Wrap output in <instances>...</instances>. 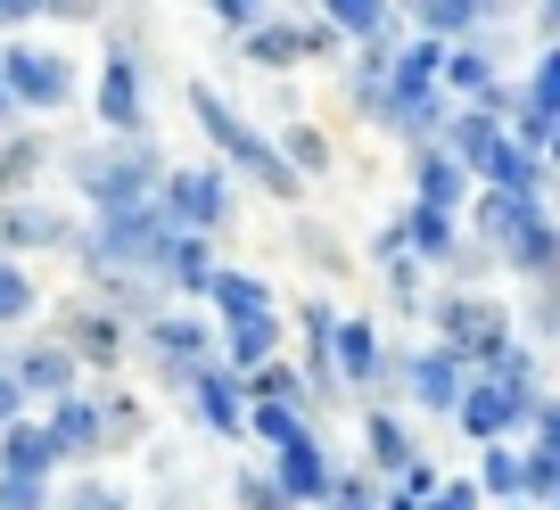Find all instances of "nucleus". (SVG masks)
Wrapping results in <instances>:
<instances>
[{
	"mask_svg": "<svg viewBox=\"0 0 560 510\" xmlns=\"http://www.w3.org/2000/svg\"><path fill=\"white\" fill-rule=\"evenodd\" d=\"M50 444H58V437H34V428H25V437L9 444V461H18V470H42V461H50Z\"/></svg>",
	"mask_w": 560,
	"mask_h": 510,
	"instance_id": "f3484780",
	"label": "nucleus"
},
{
	"mask_svg": "<svg viewBox=\"0 0 560 510\" xmlns=\"http://www.w3.org/2000/svg\"><path fill=\"white\" fill-rule=\"evenodd\" d=\"M338 17L347 25H380V0H338Z\"/></svg>",
	"mask_w": 560,
	"mask_h": 510,
	"instance_id": "b1692460",
	"label": "nucleus"
},
{
	"mask_svg": "<svg viewBox=\"0 0 560 510\" xmlns=\"http://www.w3.org/2000/svg\"><path fill=\"white\" fill-rule=\"evenodd\" d=\"M371 453H380L387 470H412V444H404V428H396V420H371Z\"/></svg>",
	"mask_w": 560,
	"mask_h": 510,
	"instance_id": "ddd939ff",
	"label": "nucleus"
},
{
	"mask_svg": "<svg viewBox=\"0 0 560 510\" xmlns=\"http://www.w3.org/2000/svg\"><path fill=\"white\" fill-rule=\"evenodd\" d=\"M445 337H454V354H503V313L494 305H445Z\"/></svg>",
	"mask_w": 560,
	"mask_h": 510,
	"instance_id": "f03ea898",
	"label": "nucleus"
},
{
	"mask_svg": "<svg viewBox=\"0 0 560 510\" xmlns=\"http://www.w3.org/2000/svg\"><path fill=\"white\" fill-rule=\"evenodd\" d=\"M520 477H527V470H520V461H511V453H494V461H487V486H494V494H511V486H520Z\"/></svg>",
	"mask_w": 560,
	"mask_h": 510,
	"instance_id": "aec40b11",
	"label": "nucleus"
},
{
	"mask_svg": "<svg viewBox=\"0 0 560 510\" xmlns=\"http://www.w3.org/2000/svg\"><path fill=\"white\" fill-rule=\"evenodd\" d=\"M0 116H9V83H0Z\"/></svg>",
	"mask_w": 560,
	"mask_h": 510,
	"instance_id": "7c9ffc66",
	"label": "nucleus"
},
{
	"mask_svg": "<svg viewBox=\"0 0 560 510\" xmlns=\"http://www.w3.org/2000/svg\"><path fill=\"white\" fill-rule=\"evenodd\" d=\"M544 444H552V453H560V404L544 412Z\"/></svg>",
	"mask_w": 560,
	"mask_h": 510,
	"instance_id": "bb28decb",
	"label": "nucleus"
},
{
	"mask_svg": "<svg viewBox=\"0 0 560 510\" xmlns=\"http://www.w3.org/2000/svg\"><path fill=\"white\" fill-rule=\"evenodd\" d=\"M58 437H67V444H91V412L67 404V412H58Z\"/></svg>",
	"mask_w": 560,
	"mask_h": 510,
	"instance_id": "4be33fe9",
	"label": "nucleus"
},
{
	"mask_svg": "<svg viewBox=\"0 0 560 510\" xmlns=\"http://www.w3.org/2000/svg\"><path fill=\"white\" fill-rule=\"evenodd\" d=\"M83 510H116V502H107V494H83Z\"/></svg>",
	"mask_w": 560,
	"mask_h": 510,
	"instance_id": "c85d7f7f",
	"label": "nucleus"
},
{
	"mask_svg": "<svg viewBox=\"0 0 560 510\" xmlns=\"http://www.w3.org/2000/svg\"><path fill=\"white\" fill-rule=\"evenodd\" d=\"M198 395H207V420H214V428H240V404H231V388H223V379H207Z\"/></svg>",
	"mask_w": 560,
	"mask_h": 510,
	"instance_id": "dca6fc26",
	"label": "nucleus"
},
{
	"mask_svg": "<svg viewBox=\"0 0 560 510\" xmlns=\"http://www.w3.org/2000/svg\"><path fill=\"white\" fill-rule=\"evenodd\" d=\"M338 354H347V370H371V330H363V321H347V337H338Z\"/></svg>",
	"mask_w": 560,
	"mask_h": 510,
	"instance_id": "a211bd4d",
	"label": "nucleus"
},
{
	"mask_svg": "<svg viewBox=\"0 0 560 510\" xmlns=\"http://www.w3.org/2000/svg\"><path fill=\"white\" fill-rule=\"evenodd\" d=\"M198 116H207V132H214V141H223V149H231V157H240V165H256V174L272 181L280 198H298V174H289V165H280L272 149L256 141V132H247V123H231V116H223V99H214V91H198Z\"/></svg>",
	"mask_w": 560,
	"mask_h": 510,
	"instance_id": "f257e3e1",
	"label": "nucleus"
},
{
	"mask_svg": "<svg viewBox=\"0 0 560 510\" xmlns=\"http://www.w3.org/2000/svg\"><path fill=\"white\" fill-rule=\"evenodd\" d=\"M412 379H420V395H429V404H462V363H454V354H429Z\"/></svg>",
	"mask_w": 560,
	"mask_h": 510,
	"instance_id": "0eeeda50",
	"label": "nucleus"
},
{
	"mask_svg": "<svg viewBox=\"0 0 560 510\" xmlns=\"http://www.w3.org/2000/svg\"><path fill=\"white\" fill-rule=\"evenodd\" d=\"M438 510H478V494H470V486H445V494H438Z\"/></svg>",
	"mask_w": 560,
	"mask_h": 510,
	"instance_id": "a878e982",
	"label": "nucleus"
},
{
	"mask_svg": "<svg viewBox=\"0 0 560 510\" xmlns=\"http://www.w3.org/2000/svg\"><path fill=\"white\" fill-rule=\"evenodd\" d=\"M314 41L330 50V34H256V58H264V67H289V58L314 50Z\"/></svg>",
	"mask_w": 560,
	"mask_h": 510,
	"instance_id": "9d476101",
	"label": "nucleus"
},
{
	"mask_svg": "<svg viewBox=\"0 0 560 510\" xmlns=\"http://www.w3.org/2000/svg\"><path fill=\"white\" fill-rule=\"evenodd\" d=\"M50 9H67V17H91V9H100V0H50Z\"/></svg>",
	"mask_w": 560,
	"mask_h": 510,
	"instance_id": "cd10ccee",
	"label": "nucleus"
},
{
	"mask_svg": "<svg viewBox=\"0 0 560 510\" xmlns=\"http://www.w3.org/2000/svg\"><path fill=\"white\" fill-rule=\"evenodd\" d=\"M100 107H107V123H124V132L140 123V91H132V67H124V58L107 67V91H100Z\"/></svg>",
	"mask_w": 560,
	"mask_h": 510,
	"instance_id": "39448f33",
	"label": "nucleus"
},
{
	"mask_svg": "<svg viewBox=\"0 0 560 510\" xmlns=\"http://www.w3.org/2000/svg\"><path fill=\"white\" fill-rule=\"evenodd\" d=\"M420 190H429V206H454V198H462V165L429 157V165H420Z\"/></svg>",
	"mask_w": 560,
	"mask_h": 510,
	"instance_id": "f8f14e48",
	"label": "nucleus"
},
{
	"mask_svg": "<svg viewBox=\"0 0 560 510\" xmlns=\"http://www.w3.org/2000/svg\"><path fill=\"white\" fill-rule=\"evenodd\" d=\"M214 297H223V313H231V321H264V288H256V281H240V272H231V281H214Z\"/></svg>",
	"mask_w": 560,
	"mask_h": 510,
	"instance_id": "1a4fd4ad",
	"label": "nucleus"
},
{
	"mask_svg": "<svg viewBox=\"0 0 560 510\" xmlns=\"http://www.w3.org/2000/svg\"><path fill=\"white\" fill-rule=\"evenodd\" d=\"M34 9H50V0H0V25H18V17H34Z\"/></svg>",
	"mask_w": 560,
	"mask_h": 510,
	"instance_id": "393cba45",
	"label": "nucleus"
},
{
	"mask_svg": "<svg viewBox=\"0 0 560 510\" xmlns=\"http://www.w3.org/2000/svg\"><path fill=\"white\" fill-rule=\"evenodd\" d=\"M256 428H264V437H280V444H298V420H289V404H264Z\"/></svg>",
	"mask_w": 560,
	"mask_h": 510,
	"instance_id": "6ab92c4d",
	"label": "nucleus"
},
{
	"mask_svg": "<svg viewBox=\"0 0 560 510\" xmlns=\"http://www.w3.org/2000/svg\"><path fill=\"white\" fill-rule=\"evenodd\" d=\"M25 379H34V388H67V354H50V346H42V354H25Z\"/></svg>",
	"mask_w": 560,
	"mask_h": 510,
	"instance_id": "2eb2a0df",
	"label": "nucleus"
},
{
	"mask_svg": "<svg viewBox=\"0 0 560 510\" xmlns=\"http://www.w3.org/2000/svg\"><path fill=\"white\" fill-rule=\"evenodd\" d=\"M25 305H34V288H25L18 272H0V313H25Z\"/></svg>",
	"mask_w": 560,
	"mask_h": 510,
	"instance_id": "412c9836",
	"label": "nucleus"
},
{
	"mask_svg": "<svg viewBox=\"0 0 560 510\" xmlns=\"http://www.w3.org/2000/svg\"><path fill=\"white\" fill-rule=\"evenodd\" d=\"M174 206L190 214V223H207V214L223 206V190H214V174H182V181H174Z\"/></svg>",
	"mask_w": 560,
	"mask_h": 510,
	"instance_id": "6e6552de",
	"label": "nucleus"
},
{
	"mask_svg": "<svg viewBox=\"0 0 560 510\" xmlns=\"http://www.w3.org/2000/svg\"><path fill=\"white\" fill-rule=\"evenodd\" d=\"M322 486H330V470H322V461H314V444H289V494H322Z\"/></svg>",
	"mask_w": 560,
	"mask_h": 510,
	"instance_id": "9b49d317",
	"label": "nucleus"
},
{
	"mask_svg": "<svg viewBox=\"0 0 560 510\" xmlns=\"http://www.w3.org/2000/svg\"><path fill=\"white\" fill-rule=\"evenodd\" d=\"M527 404V379H511V388H487V395H462V420L478 428V437H494V428L511 420V412Z\"/></svg>",
	"mask_w": 560,
	"mask_h": 510,
	"instance_id": "20e7f679",
	"label": "nucleus"
},
{
	"mask_svg": "<svg viewBox=\"0 0 560 510\" xmlns=\"http://www.w3.org/2000/svg\"><path fill=\"white\" fill-rule=\"evenodd\" d=\"M470 9H478V0H429V25H462Z\"/></svg>",
	"mask_w": 560,
	"mask_h": 510,
	"instance_id": "5701e85b",
	"label": "nucleus"
},
{
	"mask_svg": "<svg viewBox=\"0 0 560 510\" xmlns=\"http://www.w3.org/2000/svg\"><path fill=\"white\" fill-rule=\"evenodd\" d=\"M174 272H182L190 288H214V272H207V247H198V239H174Z\"/></svg>",
	"mask_w": 560,
	"mask_h": 510,
	"instance_id": "4468645a",
	"label": "nucleus"
},
{
	"mask_svg": "<svg viewBox=\"0 0 560 510\" xmlns=\"http://www.w3.org/2000/svg\"><path fill=\"white\" fill-rule=\"evenodd\" d=\"M544 17H552V25H560V0H544Z\"/></svg>",
	"mask_w": 560,
	"mask_h": 510,
	"instance_id": "c756f323",
	"label": "nucleus"
},
{
	"mask_svg": "<svg viewBox=\"0 0 560 510\" xmlns=\"http://www.w3.org/2000/svg\"><path fill=\"white\" fill-rule=\"evenodd\" d=\"M9 83H18L34 107H58V99H67V67H58V58H42V50H9Z\"/></svg>",
	"mask_w": 560,
	"mask_h": 510,
	"instance_id": "7ed1b4c3",
	"label": "nucleus"
},
{
	"mask_svg": "<svg viewBox=\"0 0 560 510\" xmlns=\"http://www.w3.org/2000/svg\"><path fill=\"white\" fill-rule=\"evenodd\" d=\"M552 116H560V50L544 58V74H536V99H527V132L544 141V132H552Z\"/></svg>",
	"mask_w": 560,
	"mask_h": 510,
	"instance_id": "423d86ee",
	"label": "nucleus"
}]
</instances>
